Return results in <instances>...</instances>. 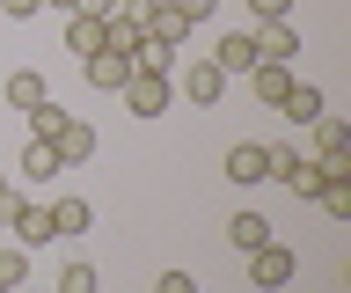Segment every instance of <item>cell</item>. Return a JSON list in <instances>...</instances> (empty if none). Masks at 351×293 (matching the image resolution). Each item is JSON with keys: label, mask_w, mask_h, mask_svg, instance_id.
Masks as SVG:
<instances>
[{"label": "cell", "mask_w": 351, "mask_h": 293, "mask_svg": "<svg viewBox=\"0 0 351 293\" xmlns=\"http://www.w3.org/2000/svg\"><path fill=\"white\" fill-rule=\"evenodd\" d=\"M117 95H125V110H132V117H161V110H169V95H176V73H147V67H132V81H125Z\"/></svg>", "instance_id": "1"}, {"label": "cell", "mask_w": 351, "mask_h": 293, "mask_svg": "<svg viewBox=\"0 0 351 293\" xmlns=\"http://www.w3.org/2000/svg\"><path fill=\"white\" fill-rule=\"evenodd\" d=\"M263 183H285L293 198H315V191H322V169H315L300 147H271V176Z\"/></svg>", "instance_id": "2"}, {"label": "cell", "mask_w": 351, "mask_h": 293, "mask_svg": "<svg viewBox=\"0 0 351 293\" xmlns=\"http://www.w3.org/2000/svg\"><path fill=\"white\" fill-rule=\"evenodd\" d=\"M249 286L256 293H278V286H293V249L271 235L263 249H249Z\"/></svg>", "instance_id": "3"}, {"label": "cell", "mask_w": 351, "mask_h": 293, "mask_svg": "<svg viewBox=\"0 0 351 293\" xmlns=\"http://www.w3.org/2000/svg\"><path fill=\"white\" fill-rule=\"evenodd\" d=\"M8 235H15L22 249H51V242H59V227H51V213H44L37 198H22L15 213H8Z\"/></svg>", "instance_id": "4"}, {"label": "cell", "mask_w": 351, "mask_h": 293, "mask_svg": "<svg viewBox=\"0 0 351 293\" xmlns=\"http://www.w3.org/2000/svg\"><path fill=\"white\" fill-rule=\"evenodd\" d=\"M51 147H59V169H81V161H95V125L66 110V125L51 132Z\"/></svg>", "instance_id": "5"}, {"label": "cell", "mask_w": 351, "mask_h": 293, "mask_svg": "<svg viewBox=\"0 0 351 293\" xmlns=\"http://www.w3.org/2000/svg\"><path fill=\"white\" fill-rule=\"evenodd\" d=\"M249 37H256V59H278V67L300 59V30H293V15H285V23H256Z\"/></svg>", "instance_id": "6"}, {"label": "cell", "mask_w": 351, "mask_h": 293, "mask_svg": "<svg viewBox=\"0 0 351 293\" xmlns=\"http://www.w3.org/2000/svg\"><path fill=\"white\" fill-rule=\"evenodd\" d=\"M219 95H227V73H219L213 59H191V67H183V103H197V110H213Z\"/></svg>", "instance_id": "7"}, {"label": "cell", "mask_w": 351, "mask_h": 293, "mask_svg": "<svg viewBox=\"0 0 351 293\" xmlns=\"http://www.w3.org/2000/svg\"><path fill=\"white\" fill-rule=\"evenodd\" d=\"M227 176L234 183H263L271 176V147H263V139H234V147H227Z\"/></svg>", "instance_id": "8"}, {"label": "cell", "mask_w": 351, "mask_h": 293, "mask_svg": "<svg viewBox=\"0 0 351 293\" xmlns=\"http://www.w3.org/2000/svg\"><path fill=\"white\" fill-rule=\"evenodd\" d=\"M213 67L227 73V81H234V73H249V67H256V37H249V30H227V37L213 45Z\"/></svg>", "instance_id": "9"}, {"label": "cell", "mask_w": 351, "mask_h": 293, "mask_svg": "<svg viewBox=\"0 0 351 293\" xmlns=\"http://www.w3.org/2000/svg\"><path fill=\"white\" fill-rule=\"evenodd\" d=\"M0 95H8V110H37L44 95H51V81H44L37 67H15L8 81H0Z\"/></svg>", "instance_id": "10"}, {"label": "cell", "mask_w": 351, "mask_h": 293, "mask_svg": "<svg viewBox=\"0 0 351 293\" xmlns=\"http://www.w3.org/2000/svg\"><path fill=\"white\" fill-rule=\"evenodd\" d=\"M125 81H132V59H125V51H88V89L117 95Z\"/></svg>", "instance_id": "11"}, {"label": "cell", "mask_w": 351, "mask_h": 293, "mask_svg": "<svg viewBox=\"0 0 351 293\" xmlns=\"http://www.w3.org/2000/svg\"><path fill=\"white\" fill-rule=\"evenodd\" d=\"M249 89H256V103H271V110H278V95L293 89V67H278V59H256V67H249Z\"/></svg>", "instance_id": "12"}, {"label": "cell", "mask_w": 351, "mask_h": 293, "mask_svg": "<svg viewBox=\"0 0 351 293\" xmlns=\"http://www.w3.org/2000/svg\"><path fill=\"white\" fill-rule=\"evenodd\" d=\"M278 110L293 117V125H315V117H322V89H315V81H293V89L278 95Z\"/></svg>", "instance_id": "13"}, {"label": "cell", "mask_w": 351, "mask_h": 293, "mask_svg": "<svg viewBox=\"0 0 351 293\" xmlns=\"http://www.w3.org/2000/svg\"><path fill=\"white\" fill-rule=\"evenodd\" d=\"M59 23H66V51H73V59L103 51V23H95V15H59Z\"/></svg>", "instance_id": "14"}, {"label": "cell", "mask_w": 351, "mask_h": 293, "mask_svg": "<svg viewBox=\"0 0 351 293\" xmlns=\"http://www.w3.org/2000/svg\"><path fill=\"white\" fill-rule=\"evenodd\" d=\"M271 235H278V227L263 220V213H234V227H227V242H234L241 257H249V249H263V242H271Z\"/></svg>", "instance_id": "15"}, {"label": "cell", "mask_w": 351, "mask_h": 293, "mask_svg": "<svg viewBox=\"0 0 351 293\" xmlns=\"http://www.w3.org/2000/svg\"><path fill=\"white\" fill-rule=\"evenodd\" d=\"M44 213H51L59 235H88V220H95V205H88V198H51Z\"/></svg>", "instance_id": "16"}, {"label": "cell", "mask_w": 351, "mask_h": 293, "mask_svg": "<svg viewBox=\"0 0 351 293\" xmlns=\"http://www.w3.org/2000/svg\"><path fill=\"white\" fill-rule=\"evenodd\" d=\"M22 176L29 183H44V176H59V147H51V139H29V147H22V161H15Z\"/></svg>", "instance_id": "17"}, {"label": "cell", "mask_w": 351, "mask_h": 293, "mask_svg": "<svg viewBox=\"0 0 351 293\" xmlns=\"http://www.w3.org/2000/svg\"><path fill=\"white\" fill-rule=\"evenodd\" d=\"M0 286H8V293L29 286V249H22V242H0Z\"/></svg>", "instance_id": "18"}, {"label": "cell", "mask_w": 351, "mask_h": 293, "mask_svg": "<svg viewBox=\"0 0 351 293\" xmlns=\"http://www.w3.org/2000/svg\"><path fill=\"white\" fill-rule=\"evenodd\" d=\"M22 117H29V139H51V132L66 125V103H59V95H44L37 110H22Z\"/></svg>", "instance_id": "19"}, {"label": "cell", "mask_w": 351, "mask_h": 293, "mask_svg": "<svg viewBox=\"0 0 351 293\" xmlns=\"http://www.w3.org/2000/svg\"><path fill=\"white\" fill-rule=\"evenodd\" d=\"M307 132H315V154H337V147H351V125H344V117H315Z\"/></svg>", "instance_id": "20"}, {"label": "cell", "mask_w": 351, "mask_h": 293, "mask_svg": "<svg viewBox=\"0 0 351 293\" xmlns=\"http://www.w3.org/2000/svg\"><path fill=\"white\" fill-rule=\"evenodd\" d=\"M51 293H103V279H95V264H66L51 279Z\"/></svg>", "instance_id": "21"}, {"label": "cell", "mask_w": 351, "mask_h": 293, "mask_svg": "<svg viewBox=\"0 0 351 293\" xmlns=\"http://www.w3.org/2000/svg\"><path fill=\"white\" fill-rule=\"evenodd\" d=\"M315 205H322L329 220H351V183H322V191H315Z\"/></svg>", "instance_id": "22"}, {"label": "cell", "mask_w": 351, "mask_h": 293, "mask_svg": "<svg viewBox=\"0 0 351 293\" xmlns=\"http://www.w3.org/2000/svg\"><path fill=\"white\" fill-rule=\"evenodd\" d=\"M161 8H169V15H183V23H213V15H219V0H161Z\"/></svg>", "instance_id": "23"}, {"label": "cell", "mask_w": 351, "mask_h": 293, "mask_svg": "<svg viewBox=\"0 0 351 293\" xmlns=\"http://www.w3.org/2000/svg\"><path fill=\"white\" fill-rule=\"evenodd\" d=\"M249 15H256V23H285V15H293V0H249Z\"/></svg>", "instance_id": "24"}, {"label": "cell", "mask_w": 351, "mask_h": 293, "mask_svg": "<svg viewBox=\"0 0 351 293\" xmlns=\"http://www.w3.org/2000/svg\"><path fill=\"white\" fill-rule=\"evenodd\" d=\"M154 293H197V286H191V271H161V279H154Z\"/></svg>", "instance_id": "25"}, {"label": "cell", "mask_w": 351, "mask_h": 293, "mask_svg": "<svg viewBox=\"0 0 351 293\" xmlns=\"http://www.w3.org/2000/svg\"><path fill=\"white\" fill-rule=\"evenodd\" d=\"M37 8H44V0H0V15H8V23H29Z\"/></svg>", "instance_id": "26"}, {"label": "cell", "mask_w": 351, "mask_h": 293, "mask_svg": "<svg viewBox=\"0 0 351 293\" xmlns=\"http://www.w3.org/2000/svg\"><path fill=\"white\" fill-rule=\"evenodd\" d=\"M15 205H22V191H15L8 176H0V227H8V213H15Z\"/></svg>", "instance_id": "27"}, {"label": "cell", "mask_w": 351, "mask_h": 293, "mask_svg": "<svg viewBox=\"0 0 351 293\" xmlns=\"http://www.w3.org/2000/svg\"><path fill=\"white\" fill-rule=\"evenodd\" d=\"M110 8H117V0H81V8H73V15H95V23H103Z\"/></svg>", "instance_id": "28"}, {"label": "cell", "mask_w": 351, "mask_h": 293, "mask_svg": "<svg viewBox=\"0 0 351 293\" xmlns=\"http://www.w3.org/2000/svg\"><path fill=\"white\" fill-rule=\"evenodd\" d=\"M44 8H59V15H73V8H81V0H44Z\"/></svg>", "instance_id": "29"}, {"label": "cell", "mask_w": 351, "mask_h": 293, "mask_svg": "<svg viewBox=\"0 0 351 293\" xmlns=\"http://www.w3.org/2000/svg\"><path fill=\"white\" fill-rule=\"evenodd\" d=\"M0 293H8V286H0Z\"/></svg>", "instance_id": "30"}]
</instances>
